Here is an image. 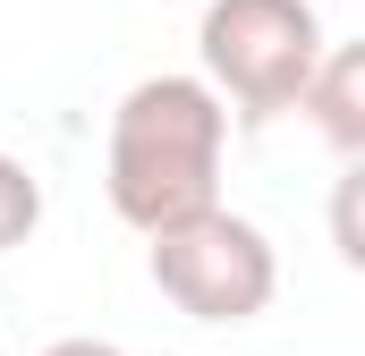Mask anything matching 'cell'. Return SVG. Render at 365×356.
<instances>
[{
  "label": "cell",
  "instance_id": "1",
  "mask_svg": "<svg viewBox=\"0 0 365 356\" xmlns=\"http://www.w3.org/2000/svg\"><path fill=\"white\" fill-rule=\"evenodd\" d=\"M221 145H230V102L212 77H145L110 110V153L102 187L128 229H170L221 204Z\"/></svg>",
  "mask_w": 365,
  "mask_h": 356
},
{
  "label": "cell",
  "instance_id": "4",
  "mask_svg": "<svg viewBox=\"0 0 365 356\" xmlns=\"http://www.w3.org/2000/svg\"><path fill=\"white\" fill-rule=\"evenodd\" d=\"M306 119H314L323 145H340L349 162L365 153V43L323 51V68H314V85H306Z\"/></svg>",
  "mask_w": 365,
  "mask_h": 356
},
{
  "label": "cell",
  "instance_id": "6",
  "mask_svg": "<svg viewBox=\"0 0 365 356\" xmlns=\"http://www.w3.org/2000/svg\"><path fill=\"white\" fill-rule=\"evenodd\" d=\"M331 246H340L349 271H365V153L340 170V187H331Z\"/></svg>",
  "mask_w": 365,
  "mask_h": 356
},
{
  "label": "cell",
  "instance_id": "7",
  "mask_svg": "<svg viewBox=\"0 0 365 356\" xmlns=\"http://www.w3.org/2000/svg\"><path fill=\"white\" fill-rule=\"evenodd\" d=\"M43 356H128V348H110V340H51Z\"/></svg>",
  "mask_w": 365,
  "mask_h": 356
},
{
  "label": "cell",
  "instance_id": "5",
  "mask_svg": "<svg viewBox=\"0 0 365 356\" xmlns=\"http://www.w3.org/2000/svg\"><path fill=\"white\" fill-rule=\"evenodd\" d=\"M34 229H43V178L26 170L17 153H0V255L26 246Z\"/></svg>",
  "mask_w": 365,
  "mask_h": 356
},
{
  "label": "cell",
  "instance_id": "2",
  "mask_svg": "<svg viewBox=\"0 0 365 356\" xmlns=\"http://www.w3.org/2000/svg\"><path fill=\"white\" fill-rule=\"evenodd\" d=\"M195 51L221 102L247 127H264L280 110H306V85L323 68V26L306 0H212L195 26Z\"/></svg>",
  "mask_w": 365,
  "mask_h": 356
},
{
  "label": "cell",
  "instance_id": "3",
  "mask_svg": "<svg viewBox=\"0 0 365 356\" xmlns=\"http://www.w3.org/2000/svg\"><path fill=\"white\" fill-rule=\"evenodd\" d=\"M153 288L195 323H255L280 288V255L247 212L212 204L195 221L153 229Z\"/></svg>",
  "mask_w": 365,
  "mask_h": 356
}]
</instances>
